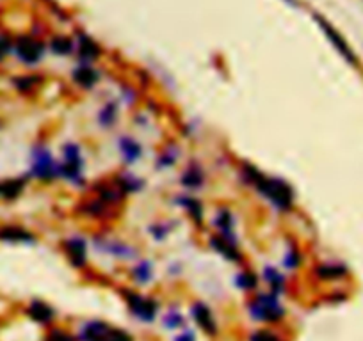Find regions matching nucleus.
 <instances>
[{"mask_svg":"<svg viewBox=\"0 0 363 341\" xmlns=\"http://www.w3.org/2000/svg\"><path fill=\"white\" fill-rule=\"evenodd\" d=\"M239 180L242 185L253 189L262 200L267 201L280 214H289L294 210L296 190L287 180L265 175L251 162H240Z\"/></svg>","mask_w":363,"mask_h":341,"instance_id":"nucleus-1","label":"nucleus"},{"mask_svg":"<svg viewBox=\"0 0 363 341\" xmlns=\"http://www.w3.org/2000/svg\"><path fill=\"white\" fill-rule=\"evenodd\" d=\"M27 176L33 182L50 185L61 180V160L55 158L50 146L38 141L29 149V167H27Z\"/></svg>","mask_w":363,"mask_h":341,"instance_id":"nucleus-2","label":"nucleus"},{"mask_svg":"<svg viewBox=\"0 0 363 341\" xmlns=\"http://www.w3.org/2000/svg\"><path fill=\"white\" fill-rule=\"evenodd\" d=\"M247 315L251 320L260 323H278L285 318V309L281 297L271 291H257L247 302Z\"/></svg>","mask_w":363,"mask_h":341,"instance_id":"nucleus-3","label":"nucleus"},{"mask_svg":"<svg viewBox=\"0 0 363 341\" xmlns=\"http://www.w3.org/2000/svg\"><path fill=\"white\" fill-rule=\"evenodd\" d=\"M62 160H61V180L72 183L75 187H82L86 178H84V169L86 162L82 156V148L77 142L69 141L62 144Z\"/></svg>","mask_w":363,"mask_h":341,"instance_id":"nucleus-4","label":"nucleus"},{"mask_svg":"<svg viewBox=\"0 0 363 341\" xmlns=\"http://www.w3.org/2000/svg\"><path fill=\"white\" fill-rule=\"evenodd\" d=\"M120 295L127 304L130 315L138 318L139 322L152 323L159 315V302L153 297H148V295L132 290V288H120Z\"/></svg>","mask_w":363,"mask_h":341,"instance_id":"nucleus-5","label":"nucleus"},{"mask_svg":"<svg viewBox=\"0 0 363 341\" xmlns=\"http://www.w3.org/2000/svg\"><path fill=\"white\" fill-rule=\"evenodd\" d=\"M79 341H134V337L123 329L111 325L104 320H89L80 325Z\"/></svg>","mask_w":363,"mask_h":341,"instance_id":"nucleus-6","label":"nucleus"},{"mask_svg":"<svg viewBox=\"0 0 363 341\" xmlns=\"http://www.w3.org/2000/svg\"><path fill=\"white\" fill-rule=\"evenodd\" d=\"M45 54H47V47L41 40L30 34H22V36L15 37V45H13V57L26 68H36L41 61H43Z\"/></svg>","mask_w":363,"mask_h":341,"instance_id":"nucleus-7","label":"nucleus"},{"mask_svg":"<svg viewBox=\"0 0 363 341\" xmlns=\"http://www.w3.org/2000/svg\"><path fill=\"white\" fill-rule=\"evenodd\" d=\"M93 245L100 254H106V256L118 260V262H132V260L139 258L138 247L125 242V240L116 238V236L99 235L93 238Z\"/></svg>","mask_w":363,"mask_h":341,"instance_id":"nucleus-8","label":"nucleus"},{"mask_svg":"<svg viewBox=\"0 0 363 341\" xmlns=\"http://www.w3.org/2000/svg\"><path fill=\"white\" fill-rule=\"evenodd\" d=\"M40 236L20 222H0V243L9 247H33Z\"/></svg>","mask_w":363,"mask_h":341,"instance_id":"nucleus-9","label":"nucleus"},{"mask_svg":"<svg viewBox=\"0 0 363 341\" xmlns=\"http://www.w3.org/2000/svg\"><path fill=\"white\" fill-rule=\"evenodd\" d=\"M208 247L214 253H218L221 258L226 262L235 263V265H242L244 263V253L239 245V238L237 235H214L208 236Z\"/></svg>","mask_w":363,"mask_h":341,"instance_id":"nucleus-10","label":"nucleus"},{"mask_svg":"<svg viewBox=\"0 0 363 341\" xmlns=\"http://www.w3.org/2000/svg\"><path fill=\"white\" fill-rule=\"evenodd\" d=\"M62 253H65L66 260L69 265L77 270H84L89 263V245H87L86 238L80 235L66 236L61 243Z\"/></svg>","mask_w":363,"mask_h":341,"instance_id":"nucleus-11","label":"nucleus"},{"mask_svg":"<svg viewBox=\"0 0 363 341\" xmlns=\"http://www.w3.org/2000/svg\"><path fill=\"white\" fill-rule=\"evenodd\" d=\"M29 183H30V178L27 175L6 176V178H0V203L11 204V203H16L18 200H22L23 194L27 192Z\"/></svg>","mask_w":363,"mask_h":341,"instance_id":"nucleus-12","label":"nucleus"},{"mask_svg":"<svg viewBox=\"0 0 363 341\" xmlns=\"http://www.w3.org/2000/svg\"><path fill=\"white\" fill-rule=\"evenodd\" d=\"M180 185L187 190V192H200L205 185H207V173L201 167V163L191 162L184 167L180 173Z\"/></svg>","mask_w":363,"mask_h":341,"instance_id":"nucleus-13","label":"nucleus"},{"mask_svg":"<svg viewBox=\"0 0 363 341\" xmlns=\"http://www.w3.org/2000/svg\"><path fill=\"white\" fill-rule=\"evenodd\" d=\"M191 316H193L194 323L203 330L207 336H216L218 334V320H216L214 313H212L211 306L205 302L196 301L191 304Z\"/></svg>","mask_w":363,"mask_h":341,"instance_id":"nucleus-14","label":"nucleus"},{"mask_svg":"<svg viewBox=\"0 0 363 341\" xmlns=\"http://www.w3.org/2000/svg\"><path fill=\"white\" fill-rule=\"evenodd\" d=\"M173 201L178 208H182V210L186 212V215L194 222V226H203L205 207L198 197H194L193 194L189 192H184V194H177Z\"/></svg>","mask_w":363,"mask_h":341,"instance_id":"nucleus-15","label":"nucleus"},{"mask_svg":"<svg viewBox=\"0 0 363 341\" xmlns=\"http://www.w3.org/2000/svg\"><path fill=\"white\" fill-rule=\"evenodd\" d=\"M43 76L38 73H20L9 79V86L20 96H33L40 91Z\"/></svg>","mask_w":363,"mask_h":341,"instance_id":"nucleus-16","label":"nucleus"},{"mask_svg":"<svg viewBox=\"0 0 363 341\" xmlns=\"http://www.w3.org/2000/svg\"><path fill=\"white\" fill-rule=\"evenodd\" d=\"M26 315L30 322L38 325H50L55 318V309L41 299H33L26 306Z\"/></svg>","mask_w":363,"mask_h":341,"instance_id":"nucleus-17","label":"nucleus"},{"mask_svg":"<svg viewBox=\"0 0 363 341\" xmlns=\"http://www.w3.org/2000/svg\"><path fill=\"white\" fill-rule=\"evenodd\" d=\"M118 151H120L123 163H127V166H134V163L139 162V160L143 158V155H145V149H143L141 142L127 134L121 135V137L118 139Z\"/></svg>","mask_w":363,"mask_h":341,"instance_id":"nucleus-18","label":"nucleus"},{"mask_svg":"<svg viewBox=\"0 0 363 341\" xmlns=\"http://www.w3.org/2000/svg\"><path fill=\"white\" fill-rule=\"evenodd\" d=\"M72 80L77 88H80L82 91H91V89H95L96 86H99L100 73L96 71L91 64H84V62H80L77 68H73Z\"/></svg>","mask_w":363,"mask_h":341,"instance_id":"nucleus-19","label":"nucleus"},{"mask_svg":"<svg viewBox=\"0 0 363 341\" xmlns=\"http://www.w3.org/2000/svg\"><path fill=\"white\" fill-rule=\"evenodd\" d=\"M262 281H264L265 284H267L269 291L274 295H278V297H281V295L287 291L289 288V281H287V276H285L284 272H281L278 267L274 265H264V269H262Z\"/></svg>","mask_w":363,"mask_h":341,"instance_id":"nucleus-20","label":"nucleus"},{"mask_svg":"<svg viewBox=\"0 0 363 341\" xmlns=\"http://www.w3.org/2000/svg\"><path fill=\"white\" fill-rule=\"evenodd\" d=\"M212 228L218 235H235L237 219L230 207H218L212 215Z\"/></svg>","mask_w":363,"mask_h":341,"instance_id":"nucleus-21","label":"nucleus"},{"mask_svg":"<svg viewBox=\"0 0 363 341\" xmlns=\"http://www.w3.org/2000/svg\"><path fill=\"white\" fill-rule=\"evenodd\" d=\"M315 20H317V23H319L320 29H323V33L326 34L328 37H330V41H331V43H333V47L337 48L338 54H340L342 57H344L347 62H351V64H356L354 54H352V50H351V48H349V45L345 43L344 37H342L340 34H338L337 30H335L333 27H331L330 23L326 22V20H323V18H320V16H315Z\"/></svg>","mask_w":363,"mask_h":341,"instance_id":"nucleus-22","label":"nucleus"},{"mask_svg":"<svg viewBox=\"0 0 363 341\" xmlns=\"http://www.w3.org/2000/svg\"><path fill=\"white\" fill-rule=\"evenodd\" d=\"M79 214L87 219H93V221H102V219L111 217L113 208L104 203V201H100L96 196H93L79 204Z\"/></svg>","mask_w":363,"mask_h":341,"instance_id":"nucleus-23","label":"nucleus"},{"mask_svg":"<svg viewBox=\"0 0 363 341\" xmlns=\"http://www.w3.org/2000/svg\"><path fill=\"white\" fill-rule=\"evenodd\" d=\"M113 183L118 187V190H120L125 197L141 192V190L145 189V180L132 175V173H128V170H121V173L114 175Z\"/></svg>","mask_w":363,"mask_h":341,"instance_id":"nucleus-24","label":"nucleus"},{"mask_svg":"<svg viewBox=\"0 0 363 341\" xmlns=\"http://www.w3.org/2000/svg\"><path fill=\"white\" fill-rule=\"evenodd\" d=\"M95 196L99 197L100 201H104L106 204H109L111 208H118L121 203H123L127 197L123 196V194L118 190V187L114 185L113 180H109V182H100L95 185Z\"/></svg>","mask_w":363,"mask_h":341,"instance_id":"nucleus-25","label":"nucleus"},{"mask_svg":"<svg viewBox=\"0 0 363 341\" xmlns=\"http://www.w3.org/2000/svg\"><path fill=\"white\" fill-rule=\"evenodd\" d=\"M77 52H79V59L84 64H91L93 61L100 57L102 50H100L99 43H96L93 37L86 36V34H80L79 41H77Z\"/></svg>","mask_w":363,"mask_h":341,"instance_id":"nucleus-26","label":"nucleus"},{"mask_svg":"<svg viewBox=\"0 0 363 341\" xmlns=\"http://www.w3.org/2000/svg\"><path fill=\"white\" fill-rule=\"evenodd\" d=\"M118 120H120V105L114 100L104 103L99 112H96V123L104 130H111V128L116 127Z\"/></svg>","mask_w":363,"mask_h":341,"instance_id":"nucleus-27","label":"nucleus"},{"mask_svg":"<svg viewBox=\"0 0 363 341\" xmlns=\"http://www.w3.org/2000/svg\"><path fill=\"white\" fill-rule=\"evenodd\" d=\"M130 277L138 287H146L155 277V265L150 260H138L130 269Z\"/></svg>","mask_w":363,"mask_h":341,"instance_id":"nucleus-28","label":"nucleus"},{"mask_svg":"<svg viewBox=\"0 0 363 341\" xmlns=\"http://www.w3.org/2000/svg\"><path fill=\"white\" fill-rule=\"evenodd\" d=\"M301 263H303V253L301 249H299L298 243L296 242L287 243L284 256H281V267H284L285 270H289V272H294V270H298L299 267H301Z\"/></svg>","mask_w":363,"mask_h":341,"instance_id":"nucleus-29","label":"nucleus"},{"mask_svg":"<svg viewBox=\"0 0 363 341\" xmlns=\"http://www.w3.org/2000/svg\"><path fill=\"white\" fill-rule=\"evenodd\" d=\"M345 272H347V270L342 265H338V263H317V265L313 267V276L319 281L340 279L342 276H345Z\"/></svg>","mask_w":363,"mask_h":341,"instance_id":"nucleus-30","label":"nucleus"},{"mask_svg":"<svg viewBox=\"0 0 363 341\" xmlns=\"http://www.w3.org/2000/svg\"><path fill=\"white\" fill-rule=\"evenodd\" d=\"M258 276L253 270L240 269L239 272L233 276V284H235L237 290L240 291H255L258 288Z\"/></svg>","mask_w":363,"mask_h":341,"instance_id":"nucleus-31","label":"nucleus"},{"mask_svg":"<svg viewBox=\"0 0 363 341\" xmlns=\"http://www.w3.org/2000/svg\"><path fill=\"white\" fill-rule=\"evenodd\" d=\"M174 224L171 221H155V222H150L146 231H148L150 238L155 240V242H164L171 236L173 233Z\"/></svg>","mask_w":363,"mask_h":341,"instance_id":"nucleus-32","label":"nucleus"},{"mask_svg":"<svg viewBox=\"0 0 363 341\" xmlns=\"http://www.w3.org/2000/svg\"><path fill=\"white\" fill-rule=\"evenodd\" d=\"M178 158H180V149H178V146L174 144L166 146V148L159 153V156H157V169L159 170L171 169V167L178 162Z\"/></svg>","mask_w":363,"mask_h":341,"instance_id":"nucleus-33","label":"nucleus"},{"mask_svg":"<svg viewBox=\"0 0 363 341\" xmlns=\"http://www.w3.org/2000/svg\"><path fill=\"white\" fill-rule=\"evenodd\" d=\"M48 47H50L52 54L59 55V57H66V55L73 54V50H75V43L68 36H54Z\"/></svg>","mask_w":363,"mask_h":341,"instance_id":"nucleus-34","label":"nucleus"},{"mask_svg":"<svg viewBox=\"0 0 363 341\" xmlns=\"http://www.w3.org/2000/svg\"><path fill=\"white\" fill-rule=\"evenodd\" d=\"M162 325L169 330L182 329V327L186 325V318H184V315L178 309H167L166 315L162 316Z\"/></svg>","mask_w":363,"mask_h":341,"instance_id":"nucleus-35","label":"nucleus"},{"mask_svg":"<svg viewBox=\"0 0 363 341\" xmlns=\"http://www.w3.org/2000/svg\"><path fill=\"white\" fill-rule=\"evenodd\" d=\"M13 45H15V37L0 33V64H4L9 57H13Z\"/></svg>","mask_w":363,"mask_h":341,"instance_id":"nucleus-36","label":"nucleus"},{"mask_svg":"<svg viewBox=\"0 0 363 341\" xmlns=\"http://www.w3.org/2000/svg\"><path fill=\"white\" fill-rule=\"evenodd\" d=\"M250 341H285L278 333L271 329H258L250 334Z\"/></svg>","mask_w":363,"mask_h":341,"instance_id":"nucleus-37","label":"nucleus"},{"mask_svg":"<svg viewBox=\"0 0 363 341\" xmlns=\"http://www.w3.org/2000/svg\"><path fill=\"white\" fill-rule=\"evenodd\" d=\"M43 341H75V337H73L69 333H66V330L59 329V327H54V329L48 330Z\"/></svg>","mask_w":363,"mask_h":341,"instance_id":"nucleus-38","label":"nucleus"},{"mask_svg":"<svg viewBox=\"0 0 363 341\" xmlns=\"http://www.w3.org/2000/svg\"><path fill=\"white\" fill-rule=\"evenodd\" d=\"M173 341H196V336H194L193 330L184 329L182 333H178L177 336L173 337Z\"/></svg>","mask_w":363,"mask_h":341,"instance_id":"nucleus-39","label":"nucleus"},{"mask_svg":"<svg viewBox=\"0 0 363 341\" xmlns=\"http://www.w3.org/2000/svg\"><path fill=\"white\" fill-rule=\"evenodd\" d=\"M2 128H4V123H2V120H0V130H2Z\"/></svg>","mask_w":363,"mask_h":341,"instance_id":"nucleus-40","label":"nucleus"},{"mask_svg":"<svg viewBox=\"0 0 363 341\" xmlns=\"http://www.w3.org/2000/svg\"><path fill=\"white\" fill-rule=\"evenodd\" d=\"M287 2H291V4H296V2H294V0H287Z\"/></svg>","mask_w":363,"mask_h":341,"instance_id":"nucleus-41","label":"nucleus"}]
</instances>
